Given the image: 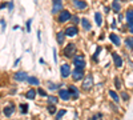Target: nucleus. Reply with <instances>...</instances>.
I'll return each mask as SVG.
<instances>
[{
	"label": "nucleus",
	"instance_id": "32",
	"mask_svg": "<svg viewBox=\"0 0 133 120\" xmlns=\"http://www.w3.org/2000/svg\"><path fill=\"white\" fill-rule=\"evenodd\" d=\"M37 93H39L40 96H43V98H48V93L45 92L43 88H39V89H37Z\"/></svg>",
	"mask_w": 133,
	"mask_h": 120
},
{
	"label": "nucleus",
	"instance_id": "18",
	"mask_svg": "<svg viewBox=\"0 0 133 120\" xmlns=\"http://www.w3.org/2000/svg\"><path fill=\"white\" fill-rule=\"evenodd\" d=\"M125 20L126 24H133V8H128L125 12Z\"/></svg>",
	"mask_w": 133,
	"mask_h": 120
},
{
	"label": "nucleus",
	"instance_id": "7",
	"mask_svg": "<svg viewBox=\"0 0 133 120\" xmlns=\"http://www.w3.org/2000/svg\"><path fill=\"white\" fill-rule=\"evenodd\" d=\"M112 60H113V64L116 68H123L124 65V59L121 57L117 52H112Z\"/></svg>",
	"mask_w": 133,
	"mask_h": 120
},
{
	"label": "nucleus",
	"instance_id": "22",
	"mask_svg": "<svg viewBox=\"0 0 133 120\" xmlns=\"http://www.w3.org/2000/svg\"><path fill=\"white\" fill-rule=\"evenodd\" d=\"M81 26H83V28L85 29V31H91V28H92L91 21L86 19V17H81Z\"/></svg>",
	"mask_w": 133,
	"mask_h": 120
},
{
	"label": "nucleus",
	"instance_id": "34",
	"mask_svg": "<svg viewBox=\"0 0 133 120\" xmlns=\"http://www.w3.org/2000/svg\"><path fill=\"white\" fill-rule=\"evenodd\" d=\"M48 88L51 89V91H55V89L60 88V86H57V84H52V83H48Z\"/></svg>",
	"mask_w": 133,
	"mask_h": 120
},
{
	"label": "nucleus",
	"instance_id": "28",
	"mask_svg": "<svg viewBox=\"0 0 133 120\" xmlns=\"http://www.w3.org/2000/svg\"><path fill=\"white\" fill-rule=\"evenodd\" d=\"M19 110H20V113H21V115H27V113H28V104L21 103V104L19 105Z\"/></svg>",
	"mask_w": 133,
	"mask_h": 120
},
{
	"label": "nucleus",
	"instance_id": "13",
	"mask_svg": "<svg viewBox=\"0 0 133 120\" xmlns=\"http://www.w3.org/2000/svg\"><path fill=\"white\" fill-rule=\"evenodd\" d=\"M59 98L61 99V100H69L72 98V95H71V92H69V89H59Z\"/></svg>",
	"mask_w": 133,
	"mask_h": 120
},
{
	"label": "nucleus",
	"instance_id": "17",
	"mask_svg": "<svg viewBox=\"0 0 133 120\" xmlns=\"http://www.w3.org/2000/svg\"><path fill=\"white\" fill-rule=\"evenodd\" d=\"M65 31L64 29H61V31H59L56 33V39H57V44H60V45H63L64 44V40H65Z\"/></svg>",
	"mask_w": 133,
	"mask_h": 120
},
{
	"label": "nucleus",
	"instance_id": "36",
	"mask_svg": "<svg viewBox=\"0 0 133 120\" xmlns=\"http://www.w3.org/2000/svg\"><path fill=\"white\" fill-rule=\"evenodd\" d=\"M128 32L133 36V24H128Z\"/></svg>",
	"mask_w": 133,
	"mask_h": 120
},
{
	"label": "nucleus",
	"instance_id": "26",
	"mask_svg": "<svg viewBox=\"0 0 133 120\" xmlns=\"http://www.w3.org/2000/svg\"><path fill=\"white\" fill-rule=\"evenodd\" d=\"M47 111L49 115H56L57 113V108H56V104H48L47 107Z\"/></svg>",
	"mask_w": 133,
	"mask_h": 120
},
{
	"label": "nucleus",
	"instance_id": "15",
	"mask_svg": "<svg viewBox=\"0 0 133 120\" xmlns=\"http://www.w3.org/2000/svg\"><path fill=\"white\" fill-rule=\"evenodd\" d=\"M13 112H15V105L13 104H9V105H5L4 108H3V113L7 117H11L13 115Z\"/></svg>",
	"mask_w": 133,
	"mask_h": 120
},
{
	"label": "nucleus",
	"instance_id": "41",
	"mask_svg": "<svg viewBox=\"0 0 133 120\" xmlns=\"http://www.w3.org/2000/svg\"><path fill=\"white\" fill-rule=\"evenodd\" d=\"M37 39H39V41H41V31H37Z\"/></svg>",
	"mask_w": 133,
	"mask_h": 120
},
{
	"label": "nucleus",
	"instance_id": "4",
	"mask_svg": "<svg viewBox=\"0 0 133 120\" xmlns=\"http://www.w3.org/2000/svg\"><path fill=\"white\" fill-rule=\"evenodd\" d=\"M71 17H72V15H71V12H69L68 9H63L59 15H57V21H59L60 24H63V23H67V21H69L71 20Z\"/></svg>",
	"mask_w": 133,
	"mask_h": 120
},
{
	"label": "nucleus",
	"instance_id": "42",
	"mask_svg": "<svg viewBox=\"0 0 133 120\" xmlns=\"http://www.w3.org/2000/svg\"><path fill=\"white\" fill-rule=\"evenodd\" d=\"M53 60L57 62V53H56V50H53Z\"/></svg>",
	"mask_w": 133,
	"mask_h": 120
},
{
	"label": "nucleus",
	"instance_id": "24",
	"mask_svg": "<svg viewBox=\"0 0 133 120\" xmlns=\"http://www.w3.org/2000/svg\"><path fill=\"white\" fill-rule=\"evenodd\" d=\"M27 83H29L31 86H36V87L40 86V80L37 79V77H35V76H29V77H28Z\"/></svg>",
	"mask_w": 133,
	"mask_h": 120
},
{
	"label": "nucleus",
	"instance_id": "25",
	"mask_svg": "<svg viewBox=\"0 0 133 120\" xmlns=\"http://www.w3.org/2000/svg\"><path fill=\"white\" fill-rule=\"evenodd\" d=\"M120 98H121V100H123L124 103H128L129 99H130V96H129L128 91H121L120 92Z\"/></svg>",
	"mask_w": 133,
	"mask_h": 120
},
{
	"label": "nucleus",
	"instance_id": "43",
	"mask_svg": "<svg viewBox=\"0 0 133 120\" xmlns=\"http://www.w3.org/2000/svg\"><path fill=\"white\" fill-rule=\"evenodd\" d=\"M39 62H40V64H44V63H45V60H44L43 57H40V60H39Z\"/></svg>",
	"mask_w": 133,
	"mask_h": 120
},
{
	"label": "nucleus",
	"instance_id": "16",
	"mask_svg": "<svg viewBox=\"0 0 133 120\" xmlns=\"http://www.w3.org/2000/svg\"><path fill=\"white\" fill-rule=\"evenodd\" d=\"M111 8H112L113 12H116V14H120L121 8H123V5H121V0H113Z\"/></svg>",
	"mask_w": 133,
	"mask_h": 120
},
{
	"label": "nucleus",
	"instance_id": "37",
	"mask_svg": "<svg viewBox=\"0 0 133 120\" xmlns=\"http://www.w3.org/2000/svg\"><path fill=\"white\" fill-rule=\"evenodd\" d=\"M111 7H109V5H104V12H105V14H109V12H111Z\"/></svg>",
	"mask_w": 133,
	"mask_h": 120
},
{
	"label": "nucleus",
	"instance_id": "33",
	"mask_svg": "<svg viewBox=\"0 0 133 120\" xmlns=\"http://www.w3.org/2000/svg\"><path fill=\"white\" fill-rule=\"evenodd\" d=\"M102 119V113L99 112V113H95L93 116H92V120H101Z\"/></svg>",
	"mask_w": 133,
	"mask_h": 120
},
{
	"label": "nucleus",
	"instance_id": "44",
	"mask_svg": "<svg viewBox=\"0 0 133 120\" xmlns=\"http://www.w3.org/2000/svg\"><path fill=\"white\" fill-rule=\"evenodd\" d=\"M72 2H73V0H72Z\"/></svg>",
	"mask_w": 133,
	"mask_h": 120
},
{
	"label": "nucleus",
	"instance_id": "40",
	"mask_svg": "<svg viewBox=\"0 0 133 120\" xmlns=\"http://www.w3.org/2000/svg\"><path fill=\"white\" fill-rule=\"evenodd\" d=\"M7 5H8V3H5V2L2 3V4H0V9H4L5 7H7Z\"/></svg>",
	"mask_w": 133,
	"mask_h": 120
},
{
	"label": "nucleus",
	"instance_id": "21",
	"mask_svg": "<svg viewBox=\"0 0 133 120\" xmlns=\"http://www.w3.org/2000/svg\"><path fill=\"white\" fill-rule=\"evenodd\" d=\"M36 95H37V89H28L27 91V93H25V98L28 99V100H33L35 98H36Z\"/></svg>",
	"mask_w": 133,
	"mask_h": 120
},
{
	"label": "nucleus",
	"instance_id": "31",
	"mask_svg": "<svg viewBox=\"0 0 133 120\" xmlns=\"http://www.w3.org/2000/svg\"><path fill=\"white\" fill-rule=\"evenodd\" d=\"M71 21L75 24V26H77L79 23H81V19L77 16V15H72V17H71Z\"/></svg>",
	"mask_w": 133,
	"mask_h": 120
},
{
	"label": "nucleus",
	"instance_id": "2",
	"mask_svg": "<svg viewBox=\"0 0 133 120\" xmlns=\"http://www.w3.org/2000/svg\"><path fill=\"white\" fill-rule=\"evenodd\" d=\"M93 75L92 74H88L86 76H84V79H83V86L81 88L84 89V91H91L92 87H93Z\"/></svg>",
	"mask_w": 133,
	"mask_h": 120
},
{
	"label": "nucleus",
	"instance_id": "5",
	"mask_svg": "<svg viewBox=\"0 0 133 120\" xmlns=\"http://www.w3.org/2000/svg\"><path fill=\"white\" fill-rule=\"evenodd\" d=\"M60 75L63 79H67L68 76L72 75V69H71V65H69L68 63H64L60 65Z\"/></svg>",
	"mask_w": 133,
	"mask_h": 120
},
{
	"label": "nucleus",
	"instance_id": "8",
	"mask_svg": "<svg viewBox=\"0 0 133 120\" xmlns=\"http://www.w3.org/2000/svg\"><path fill=\"white\" fill-rule=\"evenodd\" d=\"M63 11V0H52V14H60Z\"/></svg>",
	"mask_w": 133,
	"mask_h": 120
},
{
	"label": "nucleus",
	"instance_id": "9",
	"mask_svg": "<svg viewBox=\"0 0 133 120\" xmlns=\"http://www.w3.org/2000/svg\"><path fill=\"white\" fill-rule=\"evenodd\" d=\"M28 74L25 71H17V72H15V75H13V79H15V81H27L28 80Z\"/></svg>",
	"mask_w": 133,
	"mask_h": 120
},
{
	"label": "nucleus",
	"instance_id": "20",
	"mask_svg": "<svg viewBox=\"0 0 133 120\" xmlns=\"http://www.w3.org/2000/svg\"><path fill=\"white\" fill-rule=\"evenodd\" d=\"M68 89H69V92H71V95H72V98H73V99H77V98H79L80 92H79V88H77V87H75V86H69Z\"/></svg>",
	"mask_w": 133,
	"mask_h": 120
},
{
	"label": "nucleus",
	"instance_id": "29",
	"mask_svg": "<svg viewBox=\"0 0 133 120\" xmlns=\"http://www.w3.org/2000/svg\"><path fill=\"white\" fill-rule=\"evenodd\" d=\"M65 113H67V111H65V110H59V111H57V113L55 115V119H56V120H61V119H63V116H64Z\"/></svg>",
	"mask_w": 133,
	"mask_h": 120
},
{
	"label": "nucleus",
	"instance_id": "30",
	"mask_svg": "<svg viewBox=\"0 0 133 120\" xmlns=\"http://www.w3.org/2000/svg\"><path fill=\"white\" fill-rule=\"evenodd\" d=\"M113 84H114V88L116 89H121V79L120 77H114Z\"/></svg>",
	"mask_w": 133,
	"mask_h": 120
},
{
	"label": "nucleus",
	"instance_id": "38",
	"mask_svg": "<svg viewBox=\"0 0 133 120\" xmlns=\"http://www.w3.org/2000/svg\"><path fill=\"white\" fill-rule=\"evenodd\" d=\"M8 9H9V12L13 9V2H9V3H8Z\"/></svg>",
	"mask_w": 133,
	"mask_h": 120
},
{
	"label": "nucleus",
	"instance_id": "3",
	"mask_svg": "<svg viewBox=\"0 0 133 120\" xmlns=\"http://www.w3.org/2000/svg\"><path fill=\"white\" fill-rule=\"evenodd\" d=\"M72 63H73L75 67H77V68H83V69H85V67H86L85 57H84L83 55H76V56L72 59Z\"/></svg>",
	"mask_w": 133,
	"mask_h": 120
},
{
	"label": "nucleus",
	"instance_id": "19",
	"mask_svg": "<svg viewBox=\"0 0 133 120\" xmlns=\"http://www.w3.org/2000/svg\"><path fill=\"white\" fill-rule=\"evenodd\" d=\"M124 43L126 45V48H128L129 51H133V36H126V38L124 39Z\"/></svg>",
	"mask_w": 133,
	"mask_h": 120
},
{
	"label": "nucleus",
	"instance_id": "11",
	"mask_svg": "<svg viewBox=\"0 0 133 120\" xmlns=\"http://www.w3.org/2000/svg\"><path fill=\"white\" fill-rule=\"evenodd\" d=\"M73 7L79 11H84V9H86L88 4H86L85 0H73Z\"/></svg>",
	"mask_w": 133,
	"mask_h": 120
},
{
	"label": "nucleus",
	"instance_id": "1",
	"mask_svg": "<svg viewBox=\"0 0 133 120\" xmlns=\"http://www.w3.org/2000/svg\"><path fill=\"white\" fill-rule=\"evenodd\" d=\"M76 52H77V47L75 43H68L64 50H63V55H64L65 57H69V59H73L75 56H76Z\"/></svg>",
	"mask_w": 133,
	"mask_h": 120
},
{
	"label": "nucleus",
	"instance_id": "6",
	"mask_svg": "<svg viewBox=\"0 0 133 120\" xmlns=\"http://www.w3.org/2000/svg\"><path fill=\"white\" fill-rule=\"evenodd\" d=\"M84 76H85V71L83 68H77V67H75V69L72 71V77H73V80L75 81H80V80H83L84 79Z\"/></svg>",
	"mask_w": 133,
	"mask_h": 120
},
{
	"label": "nucleus",
	"instance_id": "27",
	"mask_svg": "<svg viewBox=\"0 0 133 120\" xmlns=\"http://www.w3.org/2000/svg\"><path fill=\"white\" fill-rule=\"evenodd\" d=\"M59 96H53V95H48V104H57L59 103Z\"/></svg>",
	"mask_w": 133,
	"mask_h": 120
},
{
	"label": "nucleus",
	"instance_id": "23",
	"mask_svg": "<svg viewBox=\"0 0 133 120\" xmlns=\"http://www.w3.org/2000/svg\"><path fill=\"white\" fill-rule=\"evenodd\" d=\"M95 21L97 24V27L102 26V15L100 14V12H95Z\"/></svg>",
	"mask_w": 133,
	"mask_h": 120
},
{
	"label": "nucleus",
	"instance_id": "10",
	"mask_svg": "<svg viewBox=\"0 0 133 120\" xmlns=\"http://www.w3.org/2000/svg\"><path fill=\"white\" fill-rule=\"evenodd\" d=\"M65 35L67 36H69V38H73V36H76L77 33H79V28H77V26H69V27H67L65 29Z\"/></svg>",
	"mask_w": 133,
	"mask_h": 120
},
{
	"label": "nucleus",
	"instance_id": "39",
	"mask_svg": "<svg viewBox=\"0 0 133 120\" xmlns=\"http://www.w3.org/2000/svg\"><path fill=\"white\" fill-rule=\"evenodd\" d=\"M116 27H117V20H113L112 21V29H116Z\"/></svg>",
	"mask_w": 133,
	"mask_h": 120
},
{
	"label": "nucleus",
	"instance_id": "35",
	"mask_svg": "<svg viewBox=\"0 0 133 120\" xmlns=\"http://www.w3.org/2000/svg\"><path fill=\"white\" fill-rule=\"evenodd\" d=\"M31 23H32V20L29 19V20L27 21V24H25V26H27V32H29V31H31Z\"/></svg>",
	"mask_w": 133,
	"mask_h": 120
},
{
	"label": "nucleus",
	"instance_id": "12",
	"mask_svg": "<svg viewBox=\"0 0 133 120\" xmlns=\"http://www.w3.org/2000/svg\"><path fill=\"white\" fill-rule=\"evenodd\" d=\"M109 40L112 41V44L117 45V47L121 45V38H120L116 32H111V33H109Z\"/></svg>",
	"mask_w": 133,
	"mask_h": 120
},
{
	"label": "nucleus",
	"instance_id": "14",
	"mask_svg": "<svg viewBox=\"0 0 133 120\" xmlns=\"http://www.w3.org/2000/svg\"><path fill=\"white\" fill-rule=\"evenodd\" d=\"M108 95L111 96V99H112L116 104H120V101H121L120 93H117L116 91H114V89H109V91H108Z\"/></svg>",
	"mask_w": 133,
	"mask_h": 120
}]
</instances>
